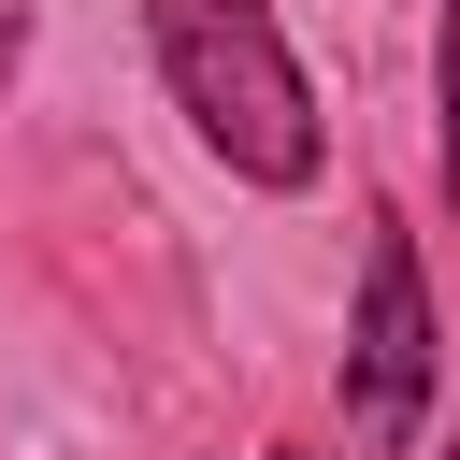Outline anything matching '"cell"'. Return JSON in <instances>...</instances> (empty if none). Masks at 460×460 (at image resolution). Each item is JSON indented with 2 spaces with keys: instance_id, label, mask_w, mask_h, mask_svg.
I'll use <instances>...</instances> for the list:
<instances>
[{
  "instance_id": "6da1fadb",
  "label": "cell",
  "mask_w": 460,
  "mask_h": 460,
  "mask_svg": "<svg viewBox=\"0 0 460 460\" xmlns=\"http://www.w3.org/2000/svg\"><path fill=\"white\" fill-rule=\"evenodd\" d=\"M172 115L244 172V187H316V86L273 29V0H144Z\"/></svg>"
},
{
  "instance_id": "7a4b0ae2",
  "label": "cell",
  "mask_w": 460,
  "mask_h": 460,
  "mask_svg": "<svg viewBox=\"0 0 460 460\" xmlns=\"http://www.w3.org/2000/svg\"><path fill=\"white\" fill-rule=\"evenodd\" d=\"M431 288H417V244L402 230H374L359 244V331H345V417H359V446H417V417H431Z\"/></svg>"
},
{
  "instance_id": "3957f363",
  "label": "cell",
  "mask_w": 460,
  "mask_h": 460,
  "mask_svg": "<svg viewBox=\"0 0 460 460\" xmlns=\"http://www.w3.org/2000/svg\"><path fill=\"white\" fill-rule=\"evenodd\" d=\"M431 101H446V201H460V0H446V29H431Z\"/></svg>"
},
{
  "instance_id": "277c9868",
  "label": "cell",
  "mask_w": 460,
  "mask_h": 460,
  "mask_svg": "<svg viewBox=\"0 0 460 460\" xmlns=\"http://www.w3.org/2000/svg\"><path fill=\"white\" fill-rule=\"evenodd\" d=\"M14 43H29V29H14V14H0V72H14Z\"/></svg>"
},
{
  "instance_id": "5b68a950",
  "label": "cell",
  "mask_w": 460,
  "mask_h": 460,
  "mask_svg": "<svg viewBox=\"0 0 460 460\" xmlns=\"http://www.w3.org/2000/svg\"><path fill=\"white\" fill-rule=\"evenodd\" d=\"M273 460H316V446H273Z\"/></svg>"
},
{
  "instance_id": "8992f818",
  "label": "cell",
  "mask_w": 460,
  "mask_h": 460,
  "mask_svg": "<svg viewBox=\"0 0 460 460\" xmlns=\"http://www.w3.org/2000/svg\"><path fill=\"white\" fill-rule=\"evenodd\" d=\"M446 460H460V446H446Z\"/></svg>"
}]
</instances>
